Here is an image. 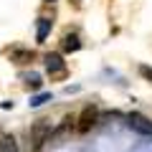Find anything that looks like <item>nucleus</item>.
<instances>
[{
    "label": "nucleus",
    "mask_w": 152,
    "mask_h": 152,
    "mask_svg": "<svg viewBox=\"0 0 152 152\" xmlns=\"http://www.w3.org/2000/svg\"><path fill=\"white\" fill-rule=\"evenodd\" d=\"M51 137H53L51 122L48 119H38L36 124L31 127V132H28V147H31V152H38L46 142H51Z\"/></svg>",
    "instance_id": "nucleus-1"
},
{
    "label": "nucleus",
    "mask_w": 152,
    "mask_h": 152,
    "mask_svg": "<svg viewBox=\"0 0 152 152\" xmlns=\"http://www.w3.org/2000/svg\"><path fill=\"white\" fill-rule=\"evenodd\" d=\"M127 124H129V129L140 132V134H147V137H152V122H150V119H145L142 114H129Z\"/></svg>",
    "instance_id": "nucleus-2"
},
{
    "label": "nucleus",
    "mask_w": 152,
    "mask_h": 152,
    "mask_svg": "<svg viewBox=\"0 0 152 152\" xmlns=\"http://www.w3.org/2000/svg\"><path fill=\"white\" fill-rule=\"evenodd\" d=\"M96 119H99L96 107H86L81 112V117H79V132H89L94 124H96Z\"/></svg>",
    "instance_id": "nucleus-3"
},
{
    "label": "nucleus",
    "mask_w": 152,
    "mask_h": 152,
    "mask_svg": "<svg viewBox=\"0 0 152 152\" xmlns=\"http://www.w3.org/2000/svg\"><path fill=\"white\" fill-rule=\"evenodd\" d=\"M46 69H48V74H64L66 71V61L61 58L58 53H48L46 56Z\"/></svg>",
    "instance_id": "nucleus-4"
},
{
    "label": "nucleus",
    "mask_w": 152,
    "mask_h": 152,
    "mask_svg": "<svg viewBox=\"0 0 152 152\" xmlns=\"http://www.w3.org/2000/svg\"><path fill=\"white\" fill-rule=\"evenodd\" d=\"M48 31H51V18H38V28H36V41H38V43L46 41Z\"/></svg>",
    "instance_id": "nucleus-5"
},
{
    "label": "nucleus",
    "mask_w": 152,
    "mask_h": 152,
    "mask_svg": "<svg viewBox=\"0 0 152 152\" xmlns=\"http://www.w3.org/2000/svg\"><path fill=\"white\" fill-rule=\"evenodd\" d=\"M81 48V41L76 36H64V51L66 53H74V51H79Z\"/></svg>",
    "instance_id": "nucleus-6"
},
{
    "label": "nucleus",
    "mask_w": 152,
    "mask_h": 152,
    "mask_svg": "<svg viewBox=\"0 0 152 152\" xmlns=\"http://www.w3.org/2000/svg\"><path fill=\"white\" fill-rule=\"evenodd\" d=\"M0 152H20V150H18V142L5 134V137H0Z\"/></svg>",
    "instance_id": "nucleus-7"
},
{
    "label": "nucleus",
    "mask_w": 152,
    "mask_h": 152,
    "mask_svg": "<svg viewBox=\"0 0 152 152\" xmlns=\"http://www.w3.org/2000/svg\"><path fill=\"white\" fill-rule=\"evenodd\" d=\"M26 86L28 89H41V76L38 74H28L26 76Z\"/></svg>",
    "instance_id": "nucleus-8"
},
{
    "label": "nucleus",
    "mask_w": 152,
    "mask_h": 152,
    "mask_svg": "<svg viewBox=\"0 0 152 152\" xmlns=\"http://www.w3.org/2000/svg\"><path fill=\"white\" fill-rule=\"evenodd\" d=\"M46 102H51V94H38V96H33L31 102V107H41V104H46Z\"/></svg>",
    "instance_id": "nucleus-9"
},
{
    "label": "nucleus",
    "mask_w": 152,
    "mask_h": 152,
    "mask_svg": "<svg viewBox=\"0 0 152 152\" xmlns=\"http://www.w3.org/2000/svg\"><path fill=\"white\" fill-rule=\"evenodd\" d=\"M140 74L145 76V79H152V69L150 66H140Z\"/></svg>",
    "instance_id": "nucleus-10"
},
{
    "label": "nucleus",
    "mask_w": 152,
    "mask_h": 152,
    "mask_svg": "<svg viewBox=\"0 0 152 152\" xmlns=\"http://www.w3.org/2000/svg\"><path fill=\"white\" fill-rule=\"evenodd\" d=\"M46 3H51V0H46Z\"/></svg>",
    "instance_id": "nucleus-11"
}]
</instances>
